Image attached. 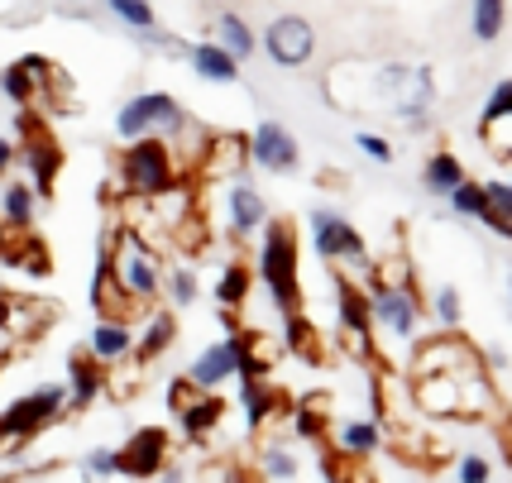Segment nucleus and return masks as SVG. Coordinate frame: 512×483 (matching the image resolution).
Instances as JSON below:
<instances>
[{
    "mask_svg": "<svg viewBox=\"0 0 512 483\" xmlns=\"http://www.w3.org/2000/svg\"><path fill=\"white\" fill-rule=\"evenodd\" d=\"M254 278L268 287V302L278 316L302 307V249H297V230L292 220L268 216L259 230V259H254Z\"/></svg>",
    "mask_w": 512,
    "mask_h": 483,
    "instance_id": "nucleus-1",
    "label": "nucleus"
},
{
    "mask_svg": "<svg viewBox=\"0 0 512 483\" xmlns=\"http://www.w3.org/2000/svg\"><path fill=\"white\" fill-rule=\"evenodd\" d=\"M115 177H120V187L134 192V197H163V192H173L178 182H187L173 144L158 139V134L130 139V144L120 149V158H115Z\"/></svg>",
    "mask_w": 512,
    "mask_h": 483,
    "instance_id": "nucleus-2",
    "label": "nucleus"
},
{
    "mask_svg": "<svg viewBox=\"0 0 512 483\" xmlns=\"http://www.w3.org/2000/svg\"><path fill=\"white\" fill-rule=\"evenodd\" d=\"M312 249L321 254V264L331 268V278H350V283H369V244L350 220L335 206H316L312 211Z\"/></svg>",
    "mask_w": 512,
    "mask_h": 483,
    "instance_id": "nucleus-3",
    "label": "nucleus"
},
{
    "mask_svg": "<svg viewBox=\"0 0 512 483\" xmlns=\"http://www.w3.org/2000/svg\"><path fill=\"white\" fill-rule=\"evenodd\" d=\"M374 91L393 106L407 130H426L431 106H436V72L426 63H383L374 72Z\"/></svg>",
    "mask_w": 512,
    "mask_h": 483,
    "instance_id": "nucleus-4",
    "label": "nucleus"
},
{
    "mask_svg": "<svg viewBox=\"0 0 512 483\" xmlns=\"http://www.w3.org/2000/svg\"><path fill=\"white\" fill-rule=\"evenodd\" d=\"M63 417H67L63 383H44V388H34V393L15 397V402L0 412V455H15L24 445H34L53 421H63Z\"/></svg>",
    "mask_w": 512,
    "mask_h": 483,
    "instance_id": "nucleus-5",
    "label": "nucleus"
},
{
    "mask_svg": "<svg viewBox=\"0 0 512 483\" xmlns=\"http://www.w3.org/2000/svg\"><path fill=\"white\" fill-rule=\"evenodd\" d=\"M187 125V110L173 91H139L125 106L115 110V134L120 144L130 139H144V134H158V139H173V134Z\"/></svg>",
    "mask_w": 512,
    "mask_h": 483,
    "instance_id": "nucleus-6",
    "label": "nucleus"
},
{
    "mask_svg": "<svg viewBox=\"0 0 512 483\" xmlns=\"http://www.w3.org/2000/svg\"><path fill=\"white\" fill-rule=\"evenodd\" d=\"M111 278H115V287H120V292H125L139 311L154 307L158 297H163V268H158V259L139 240H134V235H125V230H115Z\"/></svg>",
    "mask_w": 512,
    "mask_h": 483,
    "instance_id": "nucleus-7",
    "label": "nucleus"
},
{
    "mask_svg": "<svg viewBox=\"0 0 512 483\" xmlns=\"http://www.w3.org/2000/svg\"><path fill=\"white\" fill-rule=\"evenodd\" d=\"M369 292V311H374V326L383 335H393V340H412L417 326H422V292H417V278H407V283H364Z\"/></svg>",
    "mask_w": 512,
    "mask_h": 483,
    "instance_id": "nucleus-8",
    "label": "nucleus"
},
{
    "mask_svg": "<svg viewBox=\"0 0 512 483\" xmlns=\"http://www.w3.org/2000/svg\"><path fill=\"white\" fill-rule=\"evenodd\" d=\"M259 48L268 53V63L283 67V72H302V67L316 58V29L307 15H278V20H268L264 39Z\"/></svg>",
    "mask_w": 512,
    "mask_h": 483,
    "instance_id": "nucleus-9",
    "label": "nucleus"
},
{
    "mask_svg": "<svg viewBox=\"0 0 512 483\" xmlns=\"http://www.w3.org/2000/svg\"><path fill=\"white\" fill-rule=\"evenodd\" d=\"M417 374H484L479 369V350L469 345L460 330H441V335H431V340H422L417 345V354H412V378Z\"/></svg>",
    "mask_w": 512,
    "mask_h": 483,
    "instance_id": "nucleus-10",
    "label": "nucleus"
},
{
    "mask_svg": "<svg viewBox=\"0 0 512 483\" xmlns=\"http://www.w3.org/2000/svg\"><path fill=\"white\" fill-rule=\"evenodd\" d=\"M249 163L273 177H288L302 168V144H297V134L283 120H259L249 130Z\"/></svg>",
    "mask_w": 512,
    "mask_h": 483,
    "instance_id": "nucleus-11",
    "label": "nucleus"
},
{
    "mask_svg": "<svg viewBox=\"0 0 512 483\" xmlns=\"http://www.w3.org/2000/svg\"><path fill=\"white\" fill-rule=\"evenodd\" d=\"M197 182H235L249 173V134L245 130H211L197 158Z\"/></svg>",
    "mask_w": 512,
    "mask_h": 483,
    "instance_id": "nucleus-12",
    "label": "nucleus"
},
{
    "mask_svg": "<svg viewBox=\"0 0 512 483\" xmlns=\"http://www.w3.org/2000/svg\"><path fill=\"white\" fill-rule=\"evenodd\" d=\"M173 455V436L163 426H139L120 450H115V474L120 479H158V469Z\"/></svg>",
    "mask_w": 512,
    "mask_h": 483,
    "instance_id": "nucleus-13",
    "label": "nucleus"
},
{
    "mask_svg": "<svg viewBox=\"0 0 512 483\" xmlns=\"http://www.w3.org/2000/svg\"><path fill=\"white\" fill-rule=\"evenodd\" d=\"M53 316L58 307L44 302V297H34V292H15V287H0V330L10 335V340H39L48 326H53Z\"/></svg>",
    "mask_w": 512,
    "mask_h": 483,
    "instance_id": "nucleus-14",
    "label": "nucleus"
},
{
    "mask_svg": "<svg viewBox=\"0 0 512 483\" xmlns=\"http://www.w3.org/2000/svg\"><path fill=\"white\" fill-rule=\"evenodd\" d=\"M240 412H245L249 431H273V426H283L292 417V397L273 383V378H254L245 383V393H240Z\"/></svg>",
    "mask_w": 512,
    "mask_h": 483,
    "instance_id": "nucleus-15",
    "label": "nucleus"
},
{
    "mask_svg": "<svg viewBox=\"0 0 512 483\" xmlns=\"http://www.w3.org/2000/svg\"><path fill=\"white\" fill-rule=\"evenodd\" d=\"M106 393V364L82 345L67 354V412H87L96 407V397Z\"/></svg>",
    "mask_w": 512,
    "mask_h": 483,
    "instance_id": "nucleus-16",
    "label": "nucleus"
},
{
    "mask_svg": "<svg viewBox=\"0 0 512 483\" xmlns=\"http://www.w3.org/2000/svg\"><path fill=\"white\" fill-rule=\"evenodd\" d=\"M235 364H240V335L230 330L225 340L206 345V350L192 359L187 378H192L197 388H206V393H221V383H230V378H235Z\"/></svg>",
    "mask_w": 512,
    "mask_h": 483,
    "instance_id": "nucleus-17",
    "label": "nucleus"
},
{
    "mask_svg": "<svg viewBox=\"0 0 512 483\" xmlns=\"http://www.w3.org/2000/svg\"><path fill=\"white\" fill-rule=\"evenodd\" d=\"M225 216H230V240H249L268 225V201L259 187H249L245 177H235L230 197H225Z\"/></svg>",
    "mask_w": 512,
    "mask_h": 483,
    "instance_id": "nucleus-18",
    "label": "nucleus"
},
{
    "mask_svg": "<svg viewBox=\"0 0 512 483\" xmlns=\"http://www.w3.org/2000/svg\"><path fill=\"white\" fill-rule=\"evenodd\" d=\"M173 345H178V316H173V307H154L149 321H144V330H139V340H134L130 359L149 369V364H158Z\"/></svg>",
    "mask_w": 512,
    "mask_h": 483,
    "instance_id": "nucleus-19",
    "label": "nucleus"
},
{
    "mask_svg": "<svg viewBox=\"0 0 512 483\" xmlns=\"http://www.w3.org/2000/svg\"><path fill=\"white\" fill-rule=\"evenodd\" d=\"M283 350L292 354V359H302V364H326V340H321V330L312 326V316L297 307L283 316Z\"/></svg>",
    "mask_w": 512,
    "mask_h": 483,
    "instance_id": "nucleus-20",
    "label": "nucleus"
},
{
    "mask_svg": "<svg viewBox=\"0 0 512 483\" xmlns=\"http://www.w3.org/2000/svg\"><path fill=\"white\" fill-rule=\"evenodd\" d=\"M187 63H192V72H197L201 82H211V87H235V82H240V63H235L216 39H197L192 53H187Z\"/></svg>",
    "mask_w": 512,
    "mask_h": 483,
    "instance_id": "nucleus-21",
    "label": "nucleus"
},
{
    "mask_svg": "<svg viewBox=\"0 0 512 483\" xmlns=\"http://www.w3.org/2000/svg\"><path fill=\"white\" fill-rule=\"evenodd\" d=\"M221 421H225V397L221 393H201L192 407H182L178 412L182 436L192 440V445H206V440L221 431Z\"/></svg>",
    "mask_w": 512,
    "mask_h": 483,
    "instance_id": "nucleus-22",
    "label": "nucleus"
},
{
    "mask_svg": "<svg viewBox=\"0 0 512 483\" xmlns=\"http://www.w3.org/2000/svg\"><path fill=\"white\" fill-rule=\"evenodd\" d=\"M34 216H39V192L29 182H5L0 187V230H10V235L34 230Z\"/></svg>",
    "mask_w": 512,
    "mask_h": 483,
    "instance_id": "nucleus-23",
    "label": "nucleus"
},
{
    "mask_svg": "<svg viewBox=\"0 0 512 483\" xmlns=\"http://www.w3.org/2000/svg\"><path fill=\"white\" fill-rule=\"evenodd\" d=\"M254 268L245 264V259H230V264L221 268V278H216V287H211V297H216V307L221 311H240L249 307V292H254Z\"/></svg>",
    "mask_w": 512,
    "mask_h": 483,
    "instance_id": "nucleus-24",
    "label": "nucleus"
},
{
    "mask_svg": "<svg viewBox=\"0 0 512 483\" xmlns=\"http://www.w3.org/2000/svg\"><path fill=\"white\" fill-rule=\"evenodd\" d=\"M211 39L235 58V63H245V58H254V48H259V34L249 29L245 15H235V10H221L216 15V24H211Z\"/></svg>",
    "mask_w": 512,
    "mask_h": 483,
    "instance_id": "nucleus-25",
    "label": "nucleus"
},
{
    "mask_svg": "<svg viewBox=\"0 0 512 483\" xmlns=\"http://www.w3.org/2000/svg\"><path fill=\"white\" fill-rule=\"evenodd\" d=\"M292 436L297 440H312V445H321L326 440V426H331V397L326 393H312L302 397V402H292Z\"/></svg>",
    "mask_w": 512,
    "mask_h": 483,
    "instance_id": "nucleus-26",
    "label": "nucleus"
},
{
    "mask_svg": "<svg viewBox=\"0 0 512 483\" xmlns=\"http://www.w3.org/2000/svg\"><path fill=\"white\" fill-rule=\"evenodd\" d=\"M87 350L101 359V364H115V359H125V354L134 350V330H130V321H96L91 326V335H87Z\"/></svg>",
    "mask_w": 512,
    "mask_h": 483,
    "instance_id": "nucleus-27",
    "label": "nucleus"
},
{
    "mask_svg": "<svg viewBox=\"0 0 512 483\" xmlns=\"http://www.w3.org/2000/svg\"><path fill=\"white\" fill-rule=\"evenodd\" d=\"M465 163H460V154H450V149H436V154L422 163V192H431V197H450L460 182H465Z\"/></svg>",
    "mask_w": 512,
    "mask_h": 483,
    "instance_id": "nucleus-28",
    "label": "nucleus"
},
{
    "mask_svg": "<svg viewBox=\"0 0 512 483\" xmlns=\"http://www.w3.org/2000/svg\"><path fill=\"white\" fill-rule=\"evenodd\" d=\"M508 29V0H474L469 5V34L479 44H498Z\"/></svg>",
    "mask_w": 512,
    "mask_h": 483,
    "instance_id": "nucleus-29",
    "label": "nucleus"
},
{
    "mask_svg": "<svg viewBox=\"0 0 512 483\" xmlns=\"http://www.w3.org/2000/svg\"><path fill=\"white\" fill-rule=\"evenodd\" d=\"M321 474H326V483H379L369 464L359 460V455H345L340 445H335V450H321Z\"/></svg>",
    "mask_w": 512,
    "mask_h": 483,
    "instance_id": "nucleus-30",
    "label": "nucleus"
},
{
    "mask_svg": "<svg viewBox=\"0 0 512 483\" xmlns=\"http://www.w3.org/2000/svg\"><path fill=\"white\" fill-rule=\"evenodd\" d=\"M335 445H340L345 455H359V460H369V455H374V450L383 445V426H379V421H345Z\"/></svg>",
    "mask_w": 512,
    "mask_h": 483,
    "instance_id": "nucleus-31",
    "label": "nucleus"
},
{
    "mask_svg": "<svg viewBox=\"0 0 512 483\" xmlns=\"http://www.w3.org/2000/svg\"><path fill=\"white\" fill-rule=\"evenodd\" d=\"M479 139L498 163H512V115H479Z\"/></svg>",
    "mask_w": 512,
    "mask_h": 483,
    "instance_id": "nucleus-32",
    "label": "nucleus"
},
{
    "mask_svg": "<svg viewBox=\"0 0 512 483\" xmlns=\"http://www.w3.org/2000/svg\"><path fill=\"white\" fill-rule=\"evenodd\" d=\"M0 96H5L10 106H34V101H39V87H34V77L24 72L20 58L10 67H0Z\"/></svg>",
    "mask_w": 512,
    "mask_h": 483,
    "instance_id": "nucleus-33",
    "label": "nucleus"
},
{
    "mask_svg": "<svg viewBox=\"0 0 512 483\" xmlns=\"http://www.w3.org/2000/svg\"><path fill=\"white\" fill-rule=\"evenodd\" d=\"M431 316L441 321V330H460L465 326V297L455 283H441L431 292Z\"/></svg>",
    "mask_w": 512,
    "mask_h": 483,
    "instance_id": "nucleus-34",
    "label": "nucleus"
},
{
    "mask_svg": "<svg viewBox=\"0 0 512 483\" xmlns=\"http://www.w3.org/2000/svg\"><path fill=\"white\" fill-rule=\"evenodd\" d=\"M163 292H168V307H173V311H187L201 297V283H197V273H192V268L178 264V268H168Z\"/></svg>",
    "mask_w": 512,
    "mask_h": 483,
    "instance_id": "nucleus-35",
    "label": "nucleus"
},
{
    "mask_svg": "<svg viewBox=\"0 0 512 483\" xmlns=\"http://www.w3.org/2000/svg\"><path fill=\"white\" fill-rule=\"evenodd\" d=\"M106 10H111L115 20L130 29V34H139V29H154V24H158V10L149 5V0H106Z\"/></svg>",
    "mask_w": 512,
    "mask_h": 483,
    "instance_id": "nucleus-36",
    "label": "nucleus"
},
{
    "mask_svg": "<svg viewBox=\"0 0 512 483\" xmlns=\"http://www.w3.org/2000/svg\"><path fill=\"white\" fill-rule=\"evenodd\" d=\"M134 44L139 48H149V53H168V58H173V63H187V53H192V44H187V39H178V34H168V29H139V34H134Z\"/></svg>",
    "mask_w": 512,
    "mask_h": 483,
    "instance_id": "nucleus-37",
    "label": "nucleus"
},
{
    "mask_svg": "<svg viewBox=\"0 0 512 483\" xmlns=\"http://www.w3.org/2000/svg\"><path fill=\"white\" fill-rule=\"evenodd\" d=\"M446 201H450V211H455L460 220H479L484 216V206H489V201H484V182H474V177H465Z\"/></svg>",
    "mask_w": 512,
    "mask_h": 483,
    "instance_id": "nucleus-38",
    "label": "nucleus"
},
{
    "mask_svg": "<svg viewBox=\"0 0 512 483\" xmlns=\"http://www.w3.org/2000/svg\"><path fill=\"white\" fill-rule=\"evenodd\" d=\"M264 474H268V479L288 483V479H297V460H292L283 445H268V450H264Z\"/></svg>",
    "mask_w": 512,
    "mask_h": 483,
    "instance_id": "nucleus-39",
    "label": "nucleus"
},
{
    "mask_svg": "<svg viewBox=\"0 0 512 483\" xmlns=\"http://www.w3.org/2000/svg\"><path fill=\"white\" fill-rule=\"evenodd\" d=\"M355 149L364 158H374V163H393V144H388L383 134H374V130H359L355 134Z\"/></svg>",
    "mask_w": 512,
    "mask_h": 483,
    "instance_id": "nucleus-40",
    "label": "nucleus"
},
{
    "mask_svg": "<svg viewBox=\"0 0 512 483\" xmlns=\"http://www.w3.org/2000/svg\"><path fill=\"white\" fill-rule=\"evenodd\" d=\"M201 393H206V388H197L192 378L182 374V378H173V383H168V407H173V412H182V407H192Z\"/></svg>",
    "mask_w": 512,
    "mask_h": 483,
    "instance_id": "nucleus-41",
    "label": "nucleus"
},
{
    "mask_svg": "<svg viewBox=\"0 0 512 483\" xmlns=\"http://www.w3.org/2000/svg\"><path fill=\"white\" fill-rule=\"evenodd\" d=\"M489 479H493V464L484 455H465L460 460V479L455 483H489Z\"/></svg>",
    "mask_w": 512,
    "mask_h": 483,
    "instance_id": "nucleus-42",
    "label": "nucleus"
},
{
    "mask_svg": "<svg viewBox=\"0 0 512 483\" xmlns=\"http://www.w3.org/2000/svg\"><path fill=\"white\" fill-rule=\"evenodd\" d=\"M87 474H91V479H120V474H115V450H106V445H101V450H91V455H87Z\"/></svg>",
    "mask_w": 512,
    "mask_h": 483,
    "instance_id": "nucleus-43",
    "label": "nucleus"
},
{
    "mask_svg": "<svg viewBox=\"0 0 512 483\" xmlns=\"http://www.w3.org/2000/svg\"><path fill=\"white\" fill-rule=\"evenodd\" d=\"M484 115H512V77H503V82L489 91V101H484Z\"/></svg>",
    "mask_w": 512,
    "mask_h": 483,
    "instance_id": "nucleus-44",
    "label": "nucleus"
},
{
    "mask_svg": "<svg viewBox=\"0 0 512 483\" xmlns=\"http://www.w3.org/2000/svg\"><path fill=\"white\" fill-rule=\"evenodd\" d=\"M15 158H20V149H15V139H5V134H0V182L10 177V168H15Z\"/></svg>",
    "mask_w": 512,
    "mask_h": 483,
    "instance_id": "nucleus-45",
    "label": "nucleus"
},
{
    "mask_svg": "<svg viewBox=\"0 0 512 483\" xmlns=\"http://www.w3.org/2000/svg\"><path fill=\"white\" fill-rule=\"evenodd\" d=\"M158 483H187V474H182V469H168V464H163V469H158Z\"/></svg>",
    "mask_w": 512,
    "mask_h": 483,
    "instance_id": "nucleus-46",
    "label": "nucleus"
},
{
    "mask_svg": "<svg viewBox=\"0 0 512 483\" xmlns=\"http://www.w3.org/2000/svg\"><path fill=\"white\" fill-rule=\"evenodd\" d=\"M10 359H15V350H0V374L10 369Z\"/></svg>",
    "mask_w": 512,
    "mask_h": 483,
    "instance_id": "nucleus-47",
    "label": "nucleus"
},
{
    "mask_svg": "<svg viewBox=\"0 0 512 483\" xmlns=\"http://www.w3.org/2000/svg\"><path fill=\"white\" fill-rule=\"evenodd\" d=\"M508 307H512V273H508Z\"/></svg>",
    "mask_w": 512,
    "mask_h": 483,
    "instance_id": "nucleus-48",
    "label": "nucleus"
},
{
    "mask_svg": "<svg viewBox=\"0 0 512 483\" xmlns=\"http://www.w3.org/2000/svg\"><path fill=\"white\" fill-rule=\"evenodd\" d=\"M508 187H512V182H508Z\"/></svg>",
    "mask_w": 512,
    "mask_h": 483,
    "instance_id": "nucleus-49",
    "label": "nucleus"
}]
</instances>
